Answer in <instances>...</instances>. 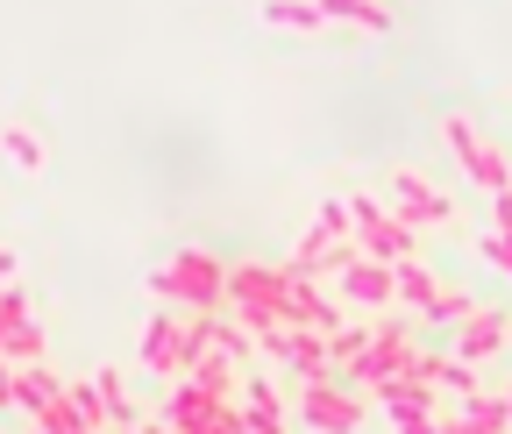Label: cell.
Here are the masks:
<instances>
[{"label": "cell", "mask_w": 512, "mask_h": 434, "mask_svg": "<svg viewBox=\"0 0 512 434\" xmlns=\"http://www.w3.org/2000/svg\"><path fill=\"white\" fill-rule=\"evenodd\" d=\"M150 292H157V299L192 306V314H214V306H221V292H228V271H221L207 250H178L164 271H150Z\"/></svg>", "instance_id": "cell-1"}, {"label": "cell", "mask_w": 512, "mask_h": 434, "mask_svg": "<svg viewBox=\"0 0 512 434\" xmlns=\"http://www.w3.org/2000/svg\"><path fill=\"white\" fill-rule=\"evenodd\" d=\"M285 285H292L285 271H264V264H235L221 299H235L242 328H264V321H278V328H285Z\"/></svg>", "instance_id": "cell-2"}, {"label": "cell", "mask_w": 512, "mask_h": 434, "mask_svg": "<svg viewBox=\"0 0 512 434\" xmlns=\"http://www.w3.org/2000/svg\"><path fill=\"white\" fill-rule=\"evenodd\" d=\"M349 228H356V250L377 264H406L413 257V228L399 214H384L377 200H349Z\"/></svg>", "instance_id": "cell-3"}, {"label": "cell", "mask_w": 512, "mask_h": 434, "mask_svg": "<svg viewBox=\"0 0 512 434\" xmlns=\"http://www.w3.org/2000/svg\"><path fill=\"white\" fill-rule=\"evenodd\" d=\"M441 136L456 143V157H463V171H470L477 185H491V193H505V185H512V178H505V157H498L491 143H477V129H470L463 114H448V121H441Z\"/></svg>", "instance_id": "cell-4"}, {"label": "cell", "mask_w": 512, "mask_h": 434, "mask_svg": "<svg viewBox=\"0 0 512 434\" xmlns=\"http://www.w3.org/2000/svg\"><path fill=\"white\" fill-rule=\"evenodd\" d=\"M299 413L320 427V434H356L363 427V399H349V392H335L328 378L320 385H306V399H299Z\"/></svg>", "instance_id": "cell-5"}, {"label": "cell", "mask_w": 512, "mask_h": 434, "mask_svg": "<svg viewBox=\"0 0 512 434\" xmlns=\"http://www.w3.org/2000/svg\"><path fill=\"white\" fill-rule=\"evenodd\" d=\"M143 363H150V370H164V378H185V370H192L185 321H171V314H150V328H143Z\"/></svg>", "instance_id": "cell-6"}, {"label": "cell", "mask_w": 512, "mask_h": 434, "mask_svg": "<svg viewBox=\"0 0 512 434\" xmlns=\"http://www.w3.org/2000/svg\"><path fill=\"white\" fill-rule=\"evenodd\" d=\"M349 370H356V385H384V378H399V370H406V328H384L377 342H363V356H356Z\"/></svg>", "instance_id": "cell-7"}, {"label": "cell", "mask_w": 512, "mask_h": 434, "mask_svg": "<svg viewBox=\"0 0 512 434\" xmlns=\"http://www.w3.org/2000/svg\"><path fill=\"white\" fill-rule=\"evenodd\" d=\"M242 434H285V406L264 378H249L242 385Z\"/></svg>", "instance_id": "cell-8"}, {"label": "cell", "mask_w": 512, "mask_h": 434, "mask_svg": "<svg viewBox=\"0 0 512 434\" xmlns=\"http://www.w3.org/2000/svg\"><path fill=\"white\" fill-rule=\"evenodd\" d=\"M392 193H399V221H448V200L434 193L427 178L399 171V178H392Z\"/></svg>", "instance_id": "cell-9"}, {"label": "cell", "mask_w": 512, "mask_h": 434, "mask_svg": "<svg viewBox=\"0 0 512 434\" xmlns=\"http://www.w3.org/2000/svg\"><path fill=\"white\" fill-rule=\"evenodd\" d=\"M342 292H349L356 306H384V299H392V264H377V257H356V264L342 271Z\"/></svg>", "instance_id": "cell-10"}, {"label": "cell", "mask_w": 512, "mask_h": 434, "mask_svg": "<svg viewBox=\"0 0 512 434\" xmlns=\"http://www.w3.org/2000/svg\"><path fill=\"white\" fill-rule=\"evenodd\" d=\"M505 335H512V321L505 314H463V363H477V356H491V349H505Z\"/></svg>", "instance_id": "cell-11"}, {"label": "cell", "mask_w": 512, "mask_h": 434, "mask_svg": "<svg viewBox=\"0 0 512 434\" xmlns=\"http://www.w3.org/2000/svg\"><path fill=\"white\" fill-rule=\"evenodd\" d=\"M285 363L299 370L306 385H320V378H328V342H320L313 328H292V342H285Z\"/></svg>", "instance_id": "cell-12"}, {"label": "cell", "mask_w": 512, "mask_h": 434, "mask_svg": "<svg viewBox=\"0 0 512 434\" xmlns=\"http://www.w3.org/2000/svg\"><path fill=\"white\" fill-rule=\"evenodd\" d=\"M93 392H100V413H107V427H136V406H128V385H121V370H93Z\"/></svg>", "instance_id": "cell-13"}, {"label": "cell", "mask_w": 512, "mask_h": 434, "mask_svg": "<svg viewBox=\"0 0 512 434\" xmlns=\"http://www.w3.org/2000/svg\"><path fill=\"white\" fill-rule=\"evenodd\" d=\"M313 8H320V22H328V15H342V22H356V29H392L384 0H313Z\"/></svg>", "instance_id": "cell-14"}, {"label": "cell", "mask_w": 512, "mask_h": 434, "mask_svg": "<svg viewBox=\"0 0 512 434\" xmlns=\"http://www.w3.org/2000/svg\"><path fill=\"white\" fill-rule=\"evenodd\" d=\"M441 434H505V399H484V392H470V413H463L456 427H441Z\"/></svg>", "instance_id": "cell-15"}, {"label": "cell", "mask_w": 512, "mask_h": 434, "mask_svg": "<svg viewBox=\"0 0 512 434\" xmlns=\"http://www.w3.org/2000/svg\"><path fill=\"white\" fill-rule=\"evenodd\" d=\"M57 392H64V385L50 378L43 363H22V370H15V406H29V413H36V406H43V399H57Z\"/></svg>", "instance_id": "cell-16"}, {"label": "cell", "mask_w": 512, "mask_h": 434, "mask_svg": "<svg viewBox=\"0 0 512 434\" xmlns=\"http://www.w3.org/2000/svg\"><path fill=\"white\" fill-rule=\"evenodd\" d=\"M36 434H100V427H86V420L72 413V399L57 392V399H43V406H36Z\"/></svg>", "instance_id": "cell-17"}, {"label": "cell", "mask_w": 512, "mask_h": 434, "mask_svg": "<svg viewBox=\"0 0 512 434\" xmlns=\"http://www.w3.org/2000/svg\"><path fill=\"white\" fill-rule=\"evenodd\" d=\"M0 356H8L15 370H22V363H43V328H36V321H15L8 335H0Z\"/></svg>", "instance_id": "cell-18"}, {"label": "cell", "mask_w": 512, "mask_h": 434, "mask_svg": "<svg viewBox=\"0 0 512 434\" xmlns=\"http://www.w3.org/2000/svg\"><path fill=\"white\" fill-rule=\"evenodd\" d=\"M185 378H192V385H200L207 399H228V385H235V370H228V356H200V363H192V370H185Z\"/></svg>", "instance_id": "cell-19"}, {"label": "cell", "mask_w": 512, "mask_h": 434, "mask_svg": "<svg viewBox=\"0 0 512 434\" xmlns=\"http://www.w3.org/2000/svg\"><path fill=\"white\" fill-rule=\"evenodd\" d=\"M264 22H278V29H320V8H313V0H264Z\"/></svg>", "instance_id": "cell-20"}, {"label": "cell", "mask_w": 512, "mask_h": 434, "mask_svg": "<svg viewBox=\"0 0 512 434\" xmlns=\"http://www.w3.org/2000/svg\"><path fill=\"white\" fill-rule=\"evenodd\" d=\"M320 342H328V363H356V356H363V342H370V328H328Z\"/></svg>", "instance_id": "cell-21"}, {"label": "cell", "mask_w": 512, "mask_h": 434, "mask_svg": "<svg viewBox=\"0 0 512 434\" xmlns=\"http://www.w3.org/2000/svg\"><path fill=\"white\" fill-rule=\"evenodd\" d=\"M0 143H8V157H15L22 171H36V164H43V143H36L29 129H0Z\"/></svg>", "instance_id": "cell-22"}, {"label": "cell", "mask_w": 512, "mask_h": 434, "mask_svg": "<svg viewBox=\"0 0 512 434\" xmlns=\"http://www.w3.org/2000/svg\"><path fill=\"white\" fill-rule=\"evenodd\" d=\"M64 399H72V413H79L86 427H107V413H100V392H93V378H86V385H64Z\"/></svg>", "instance_id": "cell-23"}, {"label": "cell", "mask_w": 512, "mask_h": 434, "mask_svg": "<svg viewBox=\"0 0 512 434\" xmlns=\"http://www.w3.org/2000/svg\"><path fill=\"white\" fill-rule=\"evenodd\" d=\"M427 314H434V321H463V314H470V299H463V292H434V299H427Z\"/></svg>", "instance_id": "cell-24"}, {"label": "cell", "mask_w": 512, "mask_h": 434, "mask_svg": "<svg viewBox=\"0 0 512 434\" xmlns=\"http://www.w3.org/2000/svg\"><path fill=\"white\" fill-rule=\"evenodd\" d=\"M484 257H491L498 271H512V235H484Z\"/></svg>", "instance_id": "cell-25"}, {"label": "cell", "mask_w": 512, "mask_h": 434, "mask_svg": "<svg viewBox=\"0 0 512 434\" xmlns=\"http://www.w3.org/2000/svg\"><path fill=\"white\" fill-rule=\"evenodd\" d=\"M313 228H328V235L342 242V235H349V207H320V221H313Z\"/></svg>", "instance_id": "cell-26"}, {"label": "cell", "mask_w": 512, "mask_h": 434, "mask_svg": "<svg viewBox=\"0 0 512 434\" xmlns=\"http://www.w3.org/2000/svg\"><path fill=\"white\" fill-rule=\"evenodd\" d=\"M399 434H441L434 413H399Z\"/></svg>", "instance_id": "cell-27"}, {"label": "cell", "mask_w": 512, "mask_h": 434, "mask_svg": "<svg viewBox=\"0 0 512 434\" xmlns=\"http://www.w3.org/2000/svg\"><path fill=\"white\" fill-rule=\"evenodd\" d=\"M0 406H15V363L0 356Z\"/></svg>", "instance_id": "cell-28"}, {"label": "cell", "mask_w": 512, "mask_h": 434, "mask_svg": "<svg viewBox=\"0 0 512 434\" xmlns=\"http://www.w3.org/2000/svg\"><path fill=\"white\" fill-rule=\"evenodd\" d=\"M128 434H171L164 420H136V427H128Z\"/></svg>", "instance_id": "cell-29"}, {"label": "cell", "mask_w": 512, "mask_h": 434, "mask_svg": "<svg viewBox=\"0 0 512 434\" xmlns=\"http://www.w3.org/2000/svg\"><path fill=\"white\" fill-rule=\"evenodd\" d=\"M505 420H512V392H505Z\"/></svg>", "instance_id": "cell-30"}]
</instances>
